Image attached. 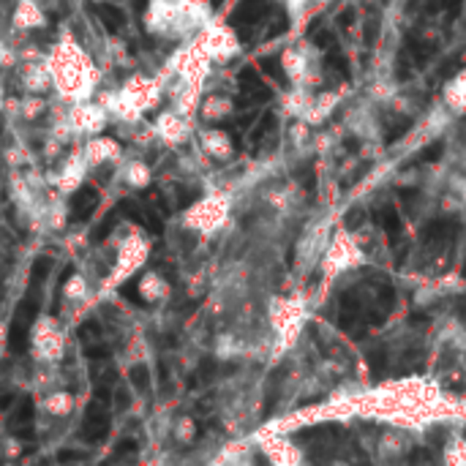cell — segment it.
<instances>
[{
  "mask_svg": "<svg viewBox=\"0 0 466 466\" xmlns=\"http://www.w3.org/2000/svg\"><path fill=\"white\" fill-rule=\"evenodd\" d=\"M109 434V415L104 412V401H93L85 412V426H82V439L87 442H104Z\"/></svg>",
  "mask_w": 466,
  "mask_h": 466,
  "instance_id": "cell-1",
  "label": "cell"
},
{
  "mask_svg": "<svg viewBox=\"0 0 466 466\" xmlns=\"http://www.w3.org/2000/svg\"><path fill=\"white\" fill-rule=\"evenodd\" d=\"M99 204V191L93 185H82L80 191L71 197V221H87Z\"/></svg>",
  "mask_w": 466,
  "mask_h": 466,
  "instance_id": "cell-2",
  "label": "cell"
},
{
  "mask_svg": "<svg viewBox=\"0 0 466 466\" xmlns=\"http://www.w3.org/2000/svg\"><path fill=\"white\" fill-rule=\"evenodd\" d=\"M267 14H270L267 0H240V6L229 17V25H257Z\"/></svg>",
  "mask_w": 466,
  "mask_h": 466,
  "instance_id": "cell-3",
  "label": "cell"
},
{
  "mask_svg": "<svg viewBox=\"0 0 466 466\" xmlns=\"http://www.w3.org/2000/svg\"><path fill=\"white\" fill-rule=\"evenodd\" d=\"M238 80H240V85H243V90H251L254 102H267V99H270V90L262 85L259 74H257L254 68H243V71L238 74Z\"/></svg>",
  "mask_w": 466,
  "mask_h": 466,
  "instance_id": "cell-4",
  "label": "cell"
},
{
  "mask_svg": "<svg viewBox=\"0 0 466 466\" xmlns=\"http://www.w3.org/2000/svg\"><path fill=\"white\" fill-rule=\"evenodd\" d=\"M96 11H99V17H102V22L106 25L109 33H118L123 25H125V14H123L118 6H96Z\"/></svg>",
  "mask_w": 466,
  "mask_h": 466,
  "instance_id": "cell-5",
  "label": "cell"
},
{
  "mask_svg": "<svg viewBox=\"0 0 466 466\" xmlns=\"http://www.w3.org/2000/svg\"><path fill=\"white\" fill-rule=\"evenodd\" d=\"M8 346L14 355H22L27 349V322H22L20 317L11 324V333H8Z\"/></svg>",
  "mask_w": 466,
  "mask_h": 466,
  "instance_id": "cell-6",
  "label": "cell"
},
{
  "mask_svg": "<svg viewBox=\"0 0 466 466\" xmlns=\"http://www.w3.org/2000/svg\"><path fill=\"white\" fill-rule=\"evenodd\" d=\"M376 221L385 226V232L390 235V238H396V235H398V229H401L398 213H396L393 207H385V210H379V213H376Z\"/></svg>",
  "mask_w": 466,
  "mask_h": 466,
  "instance_id": "cell-7",
  "label": "cell"
},
{
  "mask_svg": "<svg viewBox=\"0 0 466 466\" xmlns=\"http://www.w3.org/2000/svg\"><path fill=\"white\" fill-rule=\"evenodd\" d=\"M128 379H131V385L137 387L140 393H145L147 387H150V368L147 365H131V371H128Z\"/></svg>",
  "mask_w": 466,
  "mask_h": 466,
  "instance_id": "cell-8",
  "label": "cell"
},
{
  "mask_svg": "<svg viewBox=\"0 0 466 466\" xmlns=\"http://www.w3.org/2000/svg\"><path fill=\"white\" fill-rule=\"evenodd\" d=\"M49 267H52V259H47V257L36 259V264H33V276H30V289H36V286L49 276Z\"/></svg>",
  "mask_w": 466,
  "mask_h": 466,
  "instance_id": "cell-9",
  "label": "cell"
},
{
  "mask_svg": "<svg viewBox=\"0 0 466 466\" xmlns=\"http://www.w3.org/2000/svg\"><path fill=\"white\" fill-rule=\"evenodd\" d=\"M259 68L267 71L270 77H276L281 85H286V77H284V71H281V63H278V58H262V61H259Z\"/></svg>",
  "mask_w": 466,
  "mask_h": 466,
  "instance_id": "cell-10",
  "label": "cell"
},
{
  "mask_svg": "<svg viewBox=\"0 0 466 466\" xmlns=\"http://www.w3.org/2000/svg\"><path fill=\"white\" fill-rule=\"evenodd\" d=\"M118 216H121V213H112V216H106V219L99 223V229L93 232V240H96V243H102V240H106V238H109V232L115 229V221H118Z\"/></svg>",
  "mask_w": 466,
  "mask_h": 466,
  "instance_id": "cell-11",
  "label": "cell"
},
{
  "mask_svg": "<svg viewBox=\"0 0 466 466\" xmlns=\"http://www.w3.org/2000/svg\"><path fill=\"white\" fill-rule=\"evenodd\" d=\"M327 66H330L333 71H338L341 77H349V63H346V58L341 55V52H336V49H333V52L327 55Z\"/></svg>",
  "mask_w": 466,
  "mask_h": 466,
  "instance_id": "cell-12",
  "label": "cell"
},
{
  "mask_svg": "<svg viewBox=\"0 0 466 466\" xmlns=\"http://www.w3.org/2000/svg\"><path fill=\"white\" fill-rule=\"evenodd\" d=\"M308 33H311L314 44H317V47H322V49H327V47H333V44H336V36H333L330 30H317V27H314V30H308Z\"/></svg>",
  "mask_w": 466,
  "mask_h": 466,
  "instance_id": "cell-13",
  "label": "cell"
},
{
  "mask_svg": "<svg viewBox=\"0 0 466 466\" xmlns=\"http://www.w3.org/2000/svg\"><path fill=\"white\" fill-rule=\"evenodd\" d=\"M58 461L61 464H80V461H87V453H82V450H61Z\"/></svg>",
  "mask_w": 466,
  "mask_h": 466,
  "instance_id": "cell-14",
  "label": "cell"
},
{
  "mask_svg": "<svg viewBox=\"0 0 466 466\" xmlns=\"http://www.w3.org/2000/svg\"><path fill=\"white\" fill-rule=\"evenodd\" d=\"M273 125H276V118H273L270 112H267V115H262V123L254 128V142H257V140H262V137L267 134V131H270V128H273Z\"/></svg>",
  "mask_w": 466,
  "mask_h": 466,
  "instance_id": "cell-15",
  "label": "cell"
},
{
  "mask_svg": "<svg viewBox=\"0 0 466 466\" xmlns=\"http://www.w3.org/2000/svg\"><path fill=\"white\" fill-rule=\"evenodd\" d=\"M442 150H445V145H442V142H434L431 147H426V150L420 153V159H423V161H436V159L442 156Z\"/></svg>",
  "mask_w": 466,
  "mask_h": 466,
  "instance_id": "cell-16",
  "label": "cell"
},
{
  "mask_svg": "<svg viewBox=\"0 0 466 466\" xmlns=\"http://www.w3.org/2000/svg\"><path fill=\"white\" fill-rule=\"evenodd\" d=\"M99 333H102V330H99V322H96V319H90V322H85L80 327L82 338H99Z\"/></svg>",
  "mask_w": 466,
  "mask_h": 466,
  "instance_id": "cell-17",
  "label": "cell"
},
{
  "mask_svg": "<svg viewBox=\"0 0 466 466\" xmlns=\"http://www.w3.org/2000/svg\"><path fill=\"white\" fill-rule=\"evenodd\" d=\"M134 450H137V442H134V439H121L118 447H115V458H121L125 453H134Z\"/></svg>",
  "mask_w": 466,
  "mask_h": 466,
  "instance_id": "cell-18",
  "label": "cell"
},
{
  "mask_svg": "<svg viewBox=\"0 0 466 466\" xmlns=\"http://www.w3.org/2000/svg\"><path fill=\"white\" fill-rule=\"evenodd\" d=\"M368 363H371L374 374H379V368H385V352H371L368 355Z\"/></svg>",
  "mask_w": 466,
  "mask_h": 466,
  "instance_id": "cell-19",
  "label": "cell"
},
{
  "mask_svg": "<svg viewBox=\"0 0 466 466\" xmlns=\"http://www.w3.org/2000/svg\"><path fill=\"white\" fill-rule=\"evenodd\" d=\"M85 355H87V357H90V360H104V357H109V349H106V346H87V352H85Z\"/></svg>",
  "mask_w": 466,
  "mask_h": 466,
  "instance_id": "cell-20",
  "label": "cell"
},
{
  "mask_svg": "<svg viewBox=\"0 0 466 466\" xmlns=\"http://www.w3.org/2000/svg\"><path fill=\"white\" fill-rule=\"evenodd\" d=\"M121 292H123V298H125V300H131L134 305H145V300L140 298V295H137V289H134L131 284H125Z\"/></svg>",
  "mask_w": 466,
  "mask_h": 466,
  "instance_id": "cell-21",
  "label": "cell"
},
{
  "mask_svg": "<svg viewBox=\"0 0 466 466\" xmlns=\"http://www.w3.org/2000/svg\"><path fill=\"white\" fill-rule=\"evenodd\" d=\"M406 128H409V121H401V123H398V125H396V128H393V131L387 134V145H393V142H396V140H398V137L404 134Z\"/></svg>",
  "mask_w": 466,
  "mask_h": 466,
  "instance_id": "cell-22",
  "label": "cell"
},
{
  "mask_svg": "<svg viewBox=\"0 0 466 466\" xmlns=\"http://www.w3.org/2000/svg\"><path fill=\"white\" fill-rule=\"evenodd\" d=\"M194 200H200V191L194 188V191H183L180 202H178V207H188V204L194 202Z\"/></svg>",
  "mask_w": 466,
  "mask_h": 466,
  "instance_id": "cell-23",
  "label": "cell"
},
{
  "mask_svg": "<svg viewBox=\"0 0 466 466\" xmlns=\"http://www.w3.org/2000/svg\"><path fill=\"white\" fill-rule=\"evenodd\" d=\"M352 22H355V8H346L344 14L338 17V27H349Z\"/></svg>",
  "mask_w": 466,
  "mask_h": 466,
  "instance_id": "cell-24",
  "label": "cell"
},
{
  "mask_svg": "<svg viewBox=\"0 0 466 466\" xmlns=\"http://www.w3.org/2000/svg\"><path fill=\"white\" fill-rule=\"evenodd\" d=\"M360 221H363V210H352V213L346 216V226H357Z\"/></svg>",
  "mask_w": 466,
  "mask_h": 466,
  "instance_id": "cell-25",
  "label": "cell"
},
{
  "mask_svg": "<svg viewBox=\"0 0 466 466\" xmlns=\"http://www.w3.org/2000/svg\"><path fill=\"white\" fill-rule=\"evenodd\" d=\"M115 401H118V409H125V406H128V396H125V390H121V393H118V396H115Z\"/></svg>",
  "mask_w": 466,
  "mask_h": 466,
  "instance_id": "cell-26",
  "label": "cell"
},
{
  "mask_svg": "<svg viewBox=\"0 0 466 466\" xmlns=\"http://www.w3.org/2000/svg\"><path fill=\"white\" fill-rule=\"evenodd\" d=\"M11 401H14V396H11V393L0 396V409H8V406H11Z\"/></svg>",
  "mask_w": 466,
  "mask_h": 466,
  "instance_id": "cell-27",
  "label": "cell"
},
{
  "mask_svg": "<svg viewBox=\"0 0 466 466\" xmlns=\"http://www.w3.org/2000/svg\"><path fill=\"white\" fill-rule=\"evenodd\" d=\"M344 147H346V150H349V153H352V150H357V142H355V140H346Z\"/></svg>",
  "mask_w": 466,
  "mask_h": 466,
  "instance_id": "cell-28",
  "label": "cell"
},
{
  "mask_svg": "<svg viewBox=\"0 0 466 466\" xmlns=\"http://www.w3.org/2000/svg\"><path fill=\"white\" fill-rule=\"evenodd\" d=\"M210 3H213V6H219V3H223V0H210Z\"/></svg>",
  "mask_w": 466,
  "mask_h": 466,
  "instance_id": "cell-29",
  "label": "cell"
}]
</instances>
